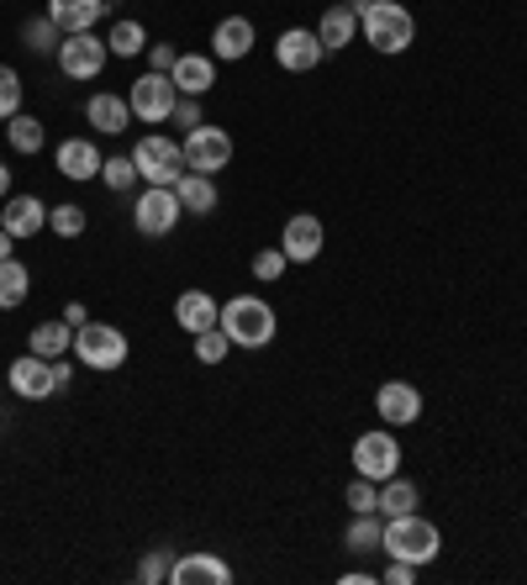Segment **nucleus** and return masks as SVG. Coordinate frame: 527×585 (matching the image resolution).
<instances>
[{
	"instance_id": "nucleus-1",
	"label": "nucleus",
	"mask_w": 527,
	"mask_h": 585,
	"mask_svg": "<svg viewBox=\"0 0 527 585\" xmlns=\"http://www.w3.org/2000/svg\"><path fill=\"white\" fill-rule=\"evenodd\" d=\"M380 554H390V559H406V565H432L438 554H444V533L427 523V517H417V512H406V517H386V548Z\"/></svg>"
},
{
	"instance_id": "nucleus-2",
	"label": "nucleus",
	"mask_w": 527,
	"mask_h": 585,
	"mask_svg": "<svg viewBox=\"0 0 527 585\" xmlns=\"http://www.w3.org/2000/svg\"><path fill=\"white\" fill-rule=\"evenodd\" d=\"M275 306L259 296H232L222 306V333L232 338V348H269L275 344Z\"/></svg>"
},
{
	"instance_id": "nucleus-3",
	"label": "nucleus",
	"mask_w": 527,
	"mask_h": 585,
	"mask_svg": "<svg viewBox=\"0 0 527 585\" xmlns=\"http://www.w3.org/2000/svg\"><path fill=\"white\" fill-rule=\"evenodd\" d=\"M359 32H365V42L375 53H406L411 38H417V21H411V11L401 0H375L359 17Z\"/></svg>"
},
{
	"instance_id": "nucleus-4",
	"label": "nucleus",
	"mask_w": 527,
	"mask_h": 585,
	"mask_svg": "<svg viewBox=\"0 0 527 585\" xmlns=\"http://www.w3.org/2000/svg\"><path fill=\"white\" fill-rule=\"evenodd\" d=\"M6 380H11V390H17L21 401H48V396L69 390V364H63V359H38V354H21V359H11Z\"/></svg>"
},
{
	"instance_id": "nucleus-5",
	"label": "nucleus",
	"mask_w": 527,
	"mask_h": 585,
	"mask_svg": "<svg viewBox=\"0 0 527 585\" xmlns=\"http://www.w3.org/2000/svg\"><path fill=\"white\" fill-rule=\"evenodd\" d=\"M132 163H138V180L148 185H175L190 175L185 169V142L175 138H163V132H148V138H138V148H132Z\"/></svg>"
},
{
	"instance_id": "nucleus-6",
	"label": "nucleus",
	"mask_w": 527,
	"mask_h": 585,
	"mask_svg": "<svg viewBox=\"0 0 527 585\" xmlns=\"http://www.w3.org/2000/svg\"><path fill=\"white\" fill-rule=\"evenodd\" d=\"M74 354H80L84 369H122L127 333L111 323H84V327H74Z\"/></svg>"
},
{
	"instance_id": "nucleus-7",
	"label": "nucleus",
	"mask_w": 527,
	"mask_h": 585,
	"mask_svg": "<svg viewBox=\"0 0 527 585\" xmlns=\"http://www.w3.org/2000/svg\"><path fill=\"white\" fill-rule=\"evenodd\" d=\"M401 469V444H396V433L390 427H375V433H359L354 438V475H365V480H390Z\"/></svg>"
},
{
	"instance_id": "nucleus-8",
	"label": "nucleus",
	"mask_w": 527,
	"mask_h": 585,
	"mask_svg": "<svg viewBox=\"0 0 527 585\" xmlns=\"http://www.w3.org/2000/svg\"><path fill=\"white\" fill-rule=\"evenodd\" d=\"M175 101H180V90H175V80H169V75H159V69L138 75V80H132V90H127L132 117L148 121V127H159V121L175 117Z\"/></svg>"
},
{
	"instance_id": "nucleus-9",
	"label": "nucleus",
	"mask_w": 527,
	"mask_h": 585,
	"mask_svg": "<svg viewBox=\"0 0 527 585\" xmlns=\"http://www.w3.org/2000/svg\"><path fill=\"white\" fill-rule=\"evenodd\" d=\"M180 196L169 190V185H148L132 206V227H138L142 238H169L175 227H180Z\"/></svg>"
},
{
	"instance_id": "nucleus-10",
	"label": "nucleus",
	"mask_w": 527,
	"mask_h": 585,
	"mask_svg": "<svg viewBox=\"0 0 527 585\" xmlns=\"http://www.w3.org/2000/svg\"><path fill=\"white\" fill-rule=\"evenodd\" d=\"M227 163H232V138H227L222 127H196V132H185V169L190 175H222Z\"/></svg>"
},
{
	"instance_id": "nucleus-11",
	"label": "nucleus",
	"mask_w": 527,
	"mask_h": 585,
	"mask_svg": "<svg viewBox=\"0 0 527 585\" xmlns=\"http://www.w3.org/2000/svg\"><path fill=\"white\" fill-rule=\"evenodd\" d=\"M106 59H111V48H106V38H96V32H69V38L59 42V69L69 80H96L106 69Z\"/></svg>"
},
{
	"instance_id": "nucleus-12",
	"label": "nucleus",
	"mask_w": 527,
	"mask_h": 585,
	"mask_svg": "<svg viewBox=\"0 0 527 585\" xmlns=\"http://www.w3.org/2000/svg\"><path fill=\"white\" fill-rule=\"evenodd\" d=\"M275 59H280V69H290V75H311V69L327 59V48H322L317 32H306V27H285L280 42H275Z\"/></svg>"
},
{
	"instance_id": "nucleus-13",
	"label": "nucleus",
	"mask_w": 527,
	"mask_h": 585,
	"mask_svg": "<svg viewBox=\"0 0 527 585\" xmlns=\"http://www.w3.org/2000/svg\"><path fill=\"white\" fill-rule=\"evenodd\" d=\"M375 412H380V423H390V427H411L422 417V390L411 380H386L375 390Z\"/></svg>"
},
{
	"instance_id": "nucleus-14",
	"label": "nucleus",
	"mask_w": 527,
	"mask_h": 585,
	"mask_svg": "<svg viewBox=\"0 0 527 585\" xmlns=\"http://www.w3.org/2000/svg\"><path fill=\"white\" fill-rule=\"evenodd\" d=\"M322 242H327V232H322V222H317L311 211H296V217L285 222V232H280V248H285V259L290 264H311L317 254H322Z\"/></svg>"
},
{
	"instance_id": "nucleus-15",
	"label": "nucleus",
	"mask_w": 527,
	"mask_h": 585,
	"mask_svg": "<svg viewBox=\"0 0 527 585\" xmlns=\"http://www.w3.org/2000/svg\"><path fill=\"white\" fill-rule=\"evenodd\" d=\"M0 227L11 232V238H38L42 227H48V206L38 196H6L0 201Z\"/></svg>"
},
{
	"instance_id": "nucleus-16",
	"label": "nucleus",
	"mask_w": 527,
	"mask_h": 585,
	"mask_svg": "<svg viewBox=\"0 0 527 585\" xmlns=\"http://www.w3.org/2000/svg\"><path fill=\"white\" fill-rule=\"evenodd\" d=\"M169 581L175 585H227L232 581V565L217 559V554H180L169 565Z\"/></svg>"
},
{
	"instance_id": "nucleus-17",
	"label": "nucleus",
	"mask_w": 527,
	"mask_h": 585,
	"mask_svg": "<svg viewBox=\"0 0 527 585\" xmlns=\"http://www.w3.org/2000/svg\"><path fill=\"white\" fill-rule=\"evenodd\" d=\"M111 0H48V21L59 27L63 38L69 32H96V21L106 17Z\"/></svg>"
},
{
	"instance_id": "nucleus-18",
	"label": "nucleus",
	"mask_w": 527,
	"mask_h": 585,
	"mask_svg": "<svg viewBox=\"0 0 527 585\" xmlns=\"http://www.w3.org/2000/svg\"><path fill=\"white\" fill-rule=\"evenodd\" d=\"M253 53V21L248 17H222L217 21V32H211V59L222 63H238Z\"/></svg>"
},
{
	"instance_id": "nucleus-19",
	"label": "nucleus",
	"mask_w": 527,
	"mask_h": 585,
	"mask_svg": "<svg viewBox=\"0 0 527 585\" xmlns=\"http://www.w3.org/2000/svg\"><path fill=\"white\" fill-rule=\"evenodd\" d=\"M175 323L196 338V333H211V327H222V306L217 296H206V290H185L180 301H175Z\"/></svg>"
},
{
	"instance_id": "nucleus-20",
	"label": "nucleus",
	"mask_w": 527,
	"mask_h": 585,
	"mask_svg": "<svg viewBox=\"0 0 527 585\" xmlns=\"http://www.w3.org/2000/svg\"><path fill=\"white\" fill-rule=\"evenodd\" d=\"M169 80H175L180 96H206V90L217 85V59H211V53H180L175 69H169Z\"/></svg>"
},
{
	"instance_id": "nucleus-21",
	"label": "nucleus",
	"mask_w": 527,
	"mask_h": 585,
	"mask_svg": "<svg viewBox=\"0 0 527 585\" xmlns=\"http://www.w3.org/2000/svg\"><path fill=\"white\" fill-rule=\"evenodd\" d=\"M53 159H59L63 180H96V175H101V163H106L101 153H96V142H90V138H63Z\"/></svg>"
},
{
	"instance_id": "nucleus-22",
	"label": "nucleus",
	"mask_w": 527,
	"mask_h": 585,
	"mask_svg": "<svg viewBox=\"0 0 527 585\" xmlns=\"http://www.w3.org/2000/svg\"><path fill=\"white\" fill-rule=\"evenodd\" d=\"M84 117H90V127H96V132L117 138V132H127V127H132V106H127V96H90Z\"/></svg>"
},
{
	"instance_id": "nucleus-23",
	"label": "nucleus",
	"mask_w": 527,
	"mask_h": 585,
	"mask_svg": "<svg viewBox=\"0 0 527 585\" xmlns=\"http://www.w3.org/2000/svg\"><path fill=\"white\" fill-rule=\"evenodd\" d=\"M344 544H348V554H380L386 548V517L380 512H354Z\"/></svg>"
},
{
	"instance_id": "nucleus-24",
	"label": "nucleus",
	"mask_w": 527,
	"mask_h": 585,
	"mask_svg": "<svg viewBox=\"0 0 527 585\" xmlns=\"http://www.w3.org/2000/svg\"><path fill=\"white\" fill-rule=\"evenodd\" d=\"M317 38H322L327 53H338V48H348V42L359 38V17L348 6H327L322 21H317Z\"/></svg>"
},
{
	"instance_id": "nucleus-25",
	"label": "nucleus",
	"mask_w": 527,
	"mask_h": 585,
	"mask_svg": "<svg viewBox=\"0 0 527 585\" xmlns=\"http://www.w3.org/2000/svg\"><path fill=\"white\" fill-rule=\"evenodd\" d=\"M175 196H180V206L190 217H206V211H217V175H185L175 185Z\"/></svg>"
},
{
	"instance_id": "nucleus-26",
	"label": "nucleus",
	"mask_w": 527,
	"mask_h": 585,
	"mask_svg": "<svg viewBox=\"0 0 527 585\" xmlns=\"http://www.w3.org/2000/svg\"><path fill=\"white\" fill-rule=\"evenodd\" d=\"M27 344H32L38 359H63V354L74 348V327H69V323H38Z\"/></svg>"
},
{
	"instance_id": "nucleus-27",
	"label": "nucleus",
	"mask_w": 527,
	"mask_h": 585,
	"mask_svg": "<svg viewBox=\"0 0 527 585\" xmlns=\"http://www.w3.org/2000/svg\"><path fill=\"white\" fill-rule=\"evenodd\" d=\"M27 290H32L27 264H21V259H0V311H17V306L27 301Z\"/></svg>"
},
{
	"instance_id": "nucleus-28",
	"label": "nucleus",
	"mask_w": 527,
	"mask_h": 585,
	"mask_svg": "<svg viewBox=\"0 0 527 585\" xmlns=\"http://www.w3.org/2000/svg\"><path fill=\"white\" fill-rule=\"evenodd\" d=\"M406 512H417V485L401 475L380 480V517H406Z\"/></svg>"
},
{
	"instance_id": "nucleus-29",
	"label": "nucleus",
	"mask_w": 527,
	"mask_h": 585,
	"mask_svg": "<svg viewBox=\"0 0 527 585\" xmlns=\"http://www.w3.org/2000/svg\"><path fill=\"white\" fill-rule=\"evenodd\" d=\"M106 48H111V59H138L142 48H148V32H142V21H117V27L106 32Z\"/></svg>"
},
{
	"instance_id": "nucleus-30",
	"label": "nucleus",
	"mask_w": 527,
	"mask_h": 585,
	"mask_svg": "<svg viewBox=\"0 0 527 585\" xmlns=\"http://www.w3.org/2000/svg\"><path fill=\"white\" fill-rule=\"evenodd\" d=\"M6 138H11V148H17V153H27V159H32V153H42V121L27 117V111H17V117L6 121Z\"/></svg>"
},
{
	"instance_id": "nucleus-31",
	"label": "nucleus",
	"mask_w": 527,
	"mask_h": 585,
	"mask_svg": "<svg viewBox=\"0 0 527 585\" xmlns=\"http://www.w3.org/2000/svg\"><path fill=\"white\" fill-rule=\"evenodd\" d=\"M21 42H27L32 53H53V48H59V27L48 21V11H42V17H32L27 27H21Z\"/></svg>"
},
{
	"instance_id": "nucleus-32",
	"label": "nucleus",
	"mask_w": 527,
	"mask_h": 585,
	"mask_svg": "<svg viewBox=\"0 0 527 585\" xmlns=\"http://www.w3.org/2000/svg\"><path fill=\"white\" fill-rule=\"evenodd\" d=\"M101 180L122 196V190H132L138 185V163H132V153H117V159H106L101 163Z\"/></svg>"
},
{
	"instance_id": "nucleus-33",
	"label": "nucleus",
	"mask_w": 527,
	"mask_h": 585,
	"mask_svg": "<svg viewBox=\"0 0 527 585\" xmlns=\"http://www.w3.org/2000/svg\"><path fill=\"white\" fill-rule=\"evenodd\" d=\"M21 111V75L11 63H0V121H11Z\"/></svg>"
},
{
	"instance_id": "nucleus-34",
	"label": "nucleus",
	"mask_w": 527,
	"mask_h": 585,
	"mask_svg": "<svg viewBox=\"0 0 527 585\" xmlns=\"http://www.w3.org/2000/svg\"><path fill=\"white\" fill-rule=\"evenodd\" d=\"M227 348H232V338H227L222 327H211V333H196V359H201V364H222Z\"/></svg>"
},
{
	"instance_id": "nucleus-35",
	"label": "nucleus",
	"mask_w": 527,
	"mask_h": 585,
	"mask_svg": "<svg viewBox=\"0 0 527 585\" xmlns=\"http://www.w3.org/2000/svg\"><path fill=\"white\" fill-rule=\"evenodd\" d=\"M348 512H380V485L365 480V475H354V480H348Z\"/></svg>"
},
{
	"instance_id": "nucleus-36",
	"label": "nucleus",
	"mask_w": 527,
	"mask_h": 585,
	"mask_svg": "<svg viewBox=\"0 0 527 585\" xmlns=\"http://www.w3.org/2000/svg\"><path fill=\"white\" fill-rule=\"evenodd\" d=\"M48 222H53L59 238H80V232H84V206H53V211H48Z\"/></svg>"
},
{
	"instance_id": "nucleus-37",
	"label": "nucleus",
	"mask_w": 527,
	"mask_h": 585,
	"mask_svg": "<svg viewBox=\"0 0 527 585\" xmlns=\"http://www.w3.org/2000/svg\"><path fill=\"white\" fill-rule=\"evenodd\" d=\"M169 565H175V554H169V548H148V559L138 565V581H142V585L169 581Z\"/></svg>"
},
{
	"instance_id": "nucleus-38",
	"label": "nucleus",
	"mask_w": 527,
	"mask_h": 585,
	"mask_svg": "<svg viewBox=\"0 0 527 585\" xmlns=\"http://www.w3.org/2000/svg\"><path fill=\"white\" fill-rule=\"evenodd\" d=\"M285 264H290L285 259V248H259V254H253V275L269 285V280H280L285 275Z\"/></svg>"
},
{
	"instance_id": "nucleus-39",
	"label": "nucleus",
	"mask_w": 527,
	"mask_h": 585,
	"mask_svg": "<svg viewBox=\"0 0 527 585\" xmlns=\"http://www.w3.org/2000/svg\"><path fill=\"white\" fill-rule=\"evenodd\" d=\"M169 121H180V127H190V132H196V127H201V96H180V101H175V117Z\"/></svg>"
},
{
	"instance_id": "nucleus-40",
	"label": "nucleus",
	"mask_w": 527,
	"mask_h": 585,
	"mask_svg": "<svg viewBox=\"0 0 527 585\" xmlns=\"http://www.w3.org/2000/svg\"><path fill=\"white\" fill-rule=\"evenodd\" d=\"M380 581H386V585H411V581H417V565H406V559H390Z\"/></svg>"
},
{
	"instance_id": "nucleus-41",
	"label": "nucleus",
	"mask_w": 527,
	"mask_h": 585,
	"mask_svg": "<svg viewBox=\"0 0 527 585\" xmlns=\"http://www.w3.org/2000/svg\"><path fill=\"white\" fill-rule=\"evenodd\" d=\"M175 59H180V53H175V48H153V42H148V63H153V69H159V75H169V69H175Z\"/></svg>"
},
{
	"instance_id": "nucleus-42",
	"label": "nucleus",
	"mask_w": 527,
	"mask_h": 585,
	"mask_svg": "<svg viewBox=\"0 0 527 585\" xmlns=\"http://www.w3.org/2000/svg\"><path fill=\"white\" fill-rule=\"evenodd\" d=\"M63 323H69V327H84V323H90V311H84L80 301H69V306H63Z\"/></svg>"
},
{
	"instance_id": "nucleus-43",
	"label": "nucleus",
	"mask_w": 527,
	"mask_h": 585,
	"mask_svg": "<svg viewBox=\"0 0 527 585\" xmlns=\"http://www.w3.org/2000/svg\"><path fill=\"white\" fill-rule=\"evenodd\" d=\"M344 585H375V575H369V569H348Z\"/></svg>"
},
{
	"instance_id": "nucleus-44",
	"label": "nucleus",
	"mask_w": 527,
	"mask_h": 585,
	"mask_svg": "<svg viewBox=\"0 0 527 585\" xmlns=\"http://www.w3.org/2000/svg\"><path fill=\"white\" fill-rule=\"evenodd\" d=\"M6 196H11V169L0 163V201H6Z\"/></svg>"
},
{
	"instance_id": "nucleus-45",
	"label": "nucleus",
	"mask_w": 527,
	"mask_h": 585,
	"mask_svg": "<svg viewBox=\"0 0 527 585\" xmlns=\"http://www.w3.org/2000/svg\"><path fill=\"white\" fill-rule=\"evenodd\" d=\"M344 6H348V11H354V17H365V11H369V6H375V0H344Z\"/></svg>"
},
{
	"instance_id": "nucleus-46",
	"label": "nucleus",
	"mask_w": 527,
	"mask_h": 585,
	"mask_svg": "<svg viewBox=\"0 0 527 585\" xmlns=\"http://www.w3.org/2000/svg\"><path fill=\"white\" fill-rule=\"evenodd\" d=\"M11 242H17V238H11V232L0 227V259H11Z\"/></svg>"
}]
</instances>
